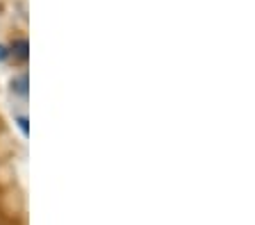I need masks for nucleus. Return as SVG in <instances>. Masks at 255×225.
<instances>
[]
</instances>
